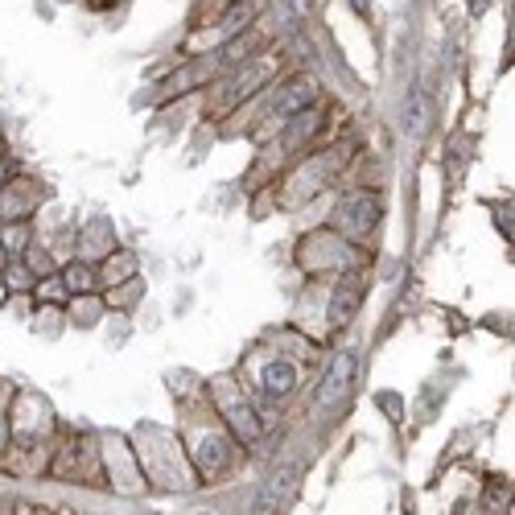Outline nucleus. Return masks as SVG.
<instances>
[{
    "label": "nucleus",
    "instance_id": "obj_10",
    "mask_svg": "<svg viewBox=\"0 0 515 515\" xmlns=\"http://www.w3.org/2000/svg\"><path fill=\"white\" fill-rule=\"evenodd\" d=\"M425 132V108H420V99H412V137Z\"/></svg>",
    "mask_w": 515,
    "mask_h": 515
},
{
    "label": "nucleus",
    "instance_id": "obj_3",
    "mask_svg": "<svg viewBox=\"0 0 515 515\" xmlns=\"http://www.w3.org/2000/svg\"><path fill=\"white\" fill-rule=\"evenodd\" d=\"M318 99V87L310 83V79H297V83H289L285 87V96L277 99V108H272V116L277 120H289V116H297V112H305Z\"/></svg>",
    "mask_w": 515,
    "mask_h": 515
},
{
    "label": "nucleus",
    "instance_id": "obj_11",
    "mask_svg": "<svg viewBox=\"0 0 515 515\" xmlns=\"http://www.w3.org/2000/svg\"><path fill=\"white\" fill-rule=\"evenodd\" d=\"M0 173H4V165H0Z\"/></svg>",
    "mask_w": 515,
    "mask_h": 515
},
{
    "label": "nucleus",
    "instance_id": "obj_7",
    "mask_svg": "<svg viewBox=\"0 0 515 515\" xmlns=\"http://www.w3.org/2000/svg\"><path fill=\"white\" fill-rule=\"evenodd\" d=\"M343 215H346V223H351V231H367V227L376 223L379 206L371 203V198H354V203L343 206Z\"/></svg>",
    "mask_w": 515,
    "mask_h": 515
},
{
    "label": "nucleus",
    "instance_id": "obj_6",
    "mask_svg": "<svg viewBox=\"0 0 515 515\" xmlns=\"http://www.w3.org/2000/svg\"><path fill=\"white\" fill-rule=\"evenodd\" d=\"M227 461H231V453H227V441L223 437H206L203 441V453H198V466H203V474H223Z\"/></svg>",
    "mask_w": 515,
    "mask_h": 515
},
{
    "label": "nucleus",
    "instance_id": "obj_9",
    "mask_svg": "<svg viewBox=\"0 0 515 515\" xmlns=\"http://www.w3.org/2000/svg\"><path fill=\"white\" fill-rule=\"evenodd\" d=\"M66 280H71V289H87V285H91V272L79 269V264H75V269L66 272Z\"/></svg>",
    "mask_w": 515,
    "mask_h": 515
},
{
    "label": "nucleus",
    "instance_id": "obj_4",
    "mask_svg": "<svg viewBox=\"0 0 515 515\" xmlns=\"http://www.w3.org/2000/svg\"><path fill=\"white\" fill-rule=\"evenodd\" d=\"M293 387H297V367L293 363H285V359H277V363H269L264 367V392L269 396H289Z\"/></svg>",
    "mask_w": 515,
    "mask_h": 515
},
{
    "label": "nucleus",
    "instance_id": "obj_8",
    "mask_svg": "<svg viewBox=\"0 0 515 515\" xmlns=\"http://www.w3.org/2000/svg\"><path fill=\"white\" fill-rule=\"evenodd\" d=\"M227 420H231V429H236L244 441H256L260 437V420H256V412H252L247 404L227 408Z\"/></svg>",
    "mask_w": 515,
    "mask_h": 515
},
{
    "label": "nucleus",
    "instance_id": "obj_1",
    "mask_svg": "<svg viewBox=\"0 0 515 515\" xmlns=\"http://www.w3.org/2000/svg\"><path fill=\"white\" fill-rule=\"evenodd\" d=\"M354 371H359V354H354V351H343V354H338V359L330 363V371H326L322 387H318V404H338V400L351 392Z\"/></svg>",
    "mask_w": 515,
    "mask_h": 515
},
{
    "label": "nucleus",
    "instance_id": "obj_5",
    "mask_svg": "<svg viewBox=\"0 0 515 515\" xmlns=\"http://www.w3.org/2000/svg\"><path fill=\"white\" fill-rule=\"evenodd\" d=\"M359 297H363V285H359V280H346L343 289L334 293V301H330V322L334 326L346 322V318L359 310Z\"/></svg>",
    "mask_w": 515,
    "mask_h": 515
},
{
    "label": "nucleus",
    "instance_id": "obj_2",
    "mask_svg": "<svg viewBox=\"0 0 515 515\" xmlns=\"http://www.w3.org/2000/svg\"><path fill=\"white\" fill-rule=\"evenodd\" d=\"M297 466H285L280 474H272L269 483H264V491H260V499H256V515H272L285 499H289L293 491H297Z\"/></svg>",
    "mask_w": 515,
    "mask_h": 515
}]
</instances>
